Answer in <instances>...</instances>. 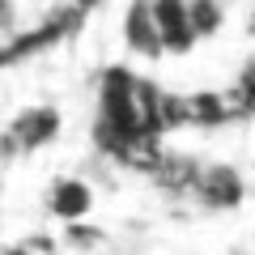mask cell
Here are the masks:
<instances>
[{
	"mask_svg": "<svg viewBox=\"0 0 255 255\" xmlns=\"http://www.w3.org/2000/svg\"><path fill=\"white\" fill-rule=\"evenodd\" d=\"M64 132V111L51 102H30L21 107L9 124L0 128V162H17V157H34Z\"/></svg>",
	"mask_w": 255,
	"mask_h": 255,
	"instance_id": "obj_2",
	"label": "cell"
},
{
	"mask_svg": "<svg viewBox=\"0 0 255 255\" xmlns=\"http://www.w3.org/2000/svg\"><path fill=\"white\" fill-rule=\"evenodd\" d=\"M187 21H191V34L196 43L221 34L226 30V4H213V0H187Z\"/></svg>",
	"mask_w": 255,
	"mask_h": 255,
	"instance_id": "obj_7",
	"label": "cell"
},
{
	"mask_svg": "<svg viewBox=\"0 0 255 255\" xmlns=\"http://www.w3.org/2000/svg\"><path fill=\"white\" fill-rule=\"evenodd\" d=\"M47 213L64 226H81L94 213V183L81 174H60L47 183Z\"/></svg>",
	"mask_w": 255,
	"mask_h": 255,
	"instance_id": "obj_4",
	"label": "cell"
},
{
	"mask_svg": "<svg viewBox=\"0 0 255 255\" xmlns=\"http://www.w3.org/2000/svg\"><path fill=\"white\" fill-rule=\"evenodd\" d=\"M119 38H124V47L132 55H140V60H162L166 55L149 4H128L124 9V17H119Z\"/></svg>",
	"mask_w": 255,
	"mask_h": 255,
	"instance_id": "obj_6",
	"label": "cell"
},
{
	"mask_svg": "<svg viewBox=\"0 0 255 255\" xmlns=\"http://www.w3.org/2000/svg\"><path fill=\"white\" fill-rule=\"evenodd\" d=\"M85 13H90V4H64V9H51L47 17L30 21V26H17L13 34L0 38V77L9 73V68H17V64H30L34 55L51 51V47L68 43V38L81 30Z\"/></svg>",
	"mask_w": 255,
	"mask_h": 255,
	"instance_id": "obj_1",
	"label": "cell"
},
{
	"mask_svg": "<svg viewBox=\"0 0 255 255\" xmlns=\"http://www.w3.org/2000/svg\"><path fill=\"white\" fill-rule=\"evenodd\" d=\"M187 196L200 204L204 213H234L238 204L247 200V179H243V170L230 166V162H200Z\"/></svg>",
	"mask_w": 255,
	"mask_h": 255,
	"instance_id": "obj_3",
	"label": "cell"
},
{
	"mask_svg": "<svg viewBox=\"0 0 255 255\" xmlns=\"http://www.w3.org/2000/svg\"><path fill=\"white\" fill-rule=\"evenodd\" d=\"M149 13H153L166 55H187L196 47V34H191V21H187V0H153Z\"/></svg>",
	"mask_w": 255,
	"mask_h": 255,
	"instance_id": "obj_5",
	"label": "cell"
},
{
	"mask_svg": "<svg viewBox=\"0 0 255 255\" xmlns=\"http://www.w3.org/2000/svg\"><path fill=\"white\" fill-rule=\"evenodd\" d=\"M17 30V4H9V0H0V38L13 34Z\"/></svg>",
	"mask_w": 255,
	"mask_h": 255,
	"instance_id": "obj_8",
	"label": "cell"
}]
</instances>
